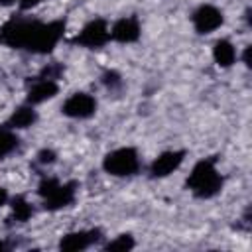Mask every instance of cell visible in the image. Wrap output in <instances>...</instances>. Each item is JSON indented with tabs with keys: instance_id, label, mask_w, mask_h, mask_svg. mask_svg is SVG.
I'll use <instances>...</instances> for the list:
<instances>
[{
	"instance_id": "6da1fadb",
	"label": "cell",
	"mask_w": 252,
	"mask_h": 252,
	"mask_svg": "<svg viewBox=\"0 0 252 252\" xmlns=\"http://www.w3.org/2000/svg\"><path fill=\"white\" fill-rule=\"evenodd\" d=\"M187 187L191 189V193H195L197 197L209 199L213 195H217L222 187V177L219 173V169L215 167V163L211 159H203L199 161L193 171L189 173L187 179Z\"/></svg>"
},
{
	"instance_id": "7a4b0ae2",
	"label": "cell",
	"mask_w": 252,
	"mask_h": 252,
	"mask_svg": "<svg viewBox=\"0 0 252 252\" xmlns=\"http://www.w3.org/2000/svg\"><path fill=\"white\" fill-rule=\"evenodd\" d=\"M63 30H65V24L63 22H49V24L35 22L33 32H32V37H30L26 49L35 51V53H47V51H51L57 45V41L61 39Z\"/></svg>"
},
{
	"instance_id": "3957f363",
	"label": "cell",
	"mask_w": 252,
	"mask_h": 252,
	"mask_svg": "<svg viewBox=\"0 0 252 252\" xmlns=\"http://www.w3.org/2000/svg\"><path fill=\"white\" fill-rule=\"evenodd\" d=\"M102 167L110 175L128 177V175H134L138 171L140 159H138L136 150H132V148H118V150L106 154V158L102 161Z\"/></svg>"
},
{
	"instance_id": "277c9868",
	"label": "cell",
	"mask_w": 252,
	"mask_h": 252,
	"mask_svg": "<svg viewBox=\"0 0 252 252\" xmlns=\"http://www.w3.org/2000/svg\"><path fill=\"white\" fill-rule=\"evenodd\" d=\"M39 195L45 209H63L75 201V187L71 183H59L57 179H43L39 183Z\"/></svg>"
},
{
	"instance_id": "5b68a950",
	"label": "cell",
	"mask_w": 252,
	"mask_h": 252,
	"mask_svg": "<svg viewBox=\"0 0 252 252\" xmlns=\"http://www.w3.org/2000/svg\"><path fill=\"white\" fill-rule=\"evenodd\" d=\"M35 20H26V18H12L10 22H6L0 30V41L8 47H16V49H26L28 41L32 37Z\"/></svg>"
},
{
	"instance_id": "8992f818",
	"label": "cell",
	"mask_w": 252,
	"mask_h": 252,
	"mask_svg": "<svg viewBox=\"0 0 252 252\" xmlns=\"http://www.w3.org/2000/svg\"><path fill=\"white\" fill-rule=\"evenodd\" d=\"M110 39V28L104 20H93L89 22L77 35H75V43L83 45V47H102L106 41Z\"/></svg>"
},
{
	"instance_id": "52a82bcc",
	"label": "cell",
	"mask_w": 252,
	"mask_h": 252,
	"mask_svg": "<svg viewBox=\"0 0 252 252\" xmlns=\"http://www.w3.org/2000/svg\"><path fill=\"white\" fill-rule=\"evenodd\" d=\"M193 26L199 33H211L222 26V12L211 4H203L193 12Z\"/></svg>"
},
{
	"instance_id": "ba28073f",
	"label": "cell",
	"mask_w": 252,
	"mask_h": 252,
	"mask_svg": "<svg viewBox=\"0 0 252 252\" xmlns=\"http://www.w3.org/2000/svg\"><path fill=\"white\" fill-rule=\"evenodd\" d=\"M96 110V100L87 93H75L63 102V114L71 118H89Z\"/></svg>"
},
{
	"instance_id": "9c48e42d",
	"label": "cell",
	"mask_w": 252,
	"mask_h": 252,
	"mask_svg": "<svg viewBox=\"0 0 252 252\" xmlns=\"http://www.w3.org/2000/svg\"><path fill=\"white\" fill-rule=\"evenodd\" d=\"M183 152H177V150H171V152H163L161 156H158L152 165H150V173L154 177H165L169 173H173L181 163H183Z\"/></svg>"
},
{
	"instance_id": "30bf717a",
	"label": "cell",
	"mask_w": 252,
	"mask_h": 252,
	"mask_svg": "<svg viewBox=\"0 0 252 252\" xmlns=\"http://www.w3.org/2000/svg\"><path fill=\"white\" fill-rule=\"evenodd\" d=\"M110 37L120 43H132L140 37V24L136 18H120L110 28Z\"/></svg>"
},
{
	"instance_id": "8fae6325",
	"label": "cell",
	"mask_w": 252,
	"mask_h": 252,
	"mask_svg": "<svg viewBox=\"0 0 252 252\" xmlns=\"http://www.w3.org/2000/svg\"><path fill=\"white\" fill-rule=\"evenodd\" d=\"M57 83L53 81V79H45V77H41V79H37L32 87H30V91H28V102L30 104H39V102H45V100H49V98H53L55 94H57Z\"/></svg>"
},
{
	"instance_id": "7c38bea8",
	"label": "cell",
	"mask_w": 252,
	"mask_h": 252,
	"mask_svg": "<svg viewBox=\"0 0 252 252\" xmlns=\"http://www.w3.org/2000/svg\"><path fill=\"white\" fill-rule=\"evenodd\" d=\"M96 238L94 230H79V232H69L61 238L59 248L67 250V252H77V250H85L87 246H91V242Z\"/></svg>"
},
{
	"instance_id": "4fadbf2b",
	"label": "cell",
	"mask_w": 252,
	"mask_h": 252,
	"mask_svg": "<svg viewBox=\"0 0 252 252\" xmlns=\"http://www.w3.org/2000/svg\"><path fill=\"white\" fill-rule=\"evenodd\" d=\"M213 57L217 61V65L220 67H230L236 61V49L228 39H219L213 47Z\"/></svg>"
},
{
	"instance_id": "5bb4252c",
	"label": "cell",
	"mask_w": 252,
	"mask_h": 252,
	"mask_svg": "<svg viewBox=\"0 0 252 252\" xmlns=\"http://www.w3.org/2000/svg\"><path fill=\"white\" fill-rule=\"evenodd\" d=\"M35 122V110L32 108V104H28V106H20L14 114H12V118H10V130L12 128H28V126H32Z\"/></svg>"
},
{
	"instance_id": "9a60e30c",
	"label": "cell",
	"mask_w": 252,
	"mask_h": 252,
	"mask_svg": "<svg viewBox=\"0 0 252 252\" xmlns=\"http://www.w3.org/2000/svg\"><path fill=\"white\" fill-rule=\"evenodd\" d=\"M16 146H18L16 134H14L10 128H2V130H0V158L12 154V152L16 150Z\"/></svg>"
},
{
	"instance_id": "2e32d148",
	"label": "cell",
	"mask_w": 252,
	"mask_h": 252,
	"mask_svg": "<svg viewBox=\"0 0 252 252\" xmlns=\"http://www.w3.org/2000/svg\"><path fill=\"white\" fill-rule=\"evenodd\" d=\"M12 213H14V217L18 219V220H28L30 217H32V213H33V209H32V205L26 201V199H22V197H18V199H14V203H12Z\"/></svg>"
},
{
	"instance_id": "e0dca14e",
	"label": "cell",
	"mask_w": 252,
	"mask_h": 252,
	"mask_svg": "<svg viewBox=\"0 0 252 252\" xmlns=\"http://www.w3.org/2000/svg\"><path fill=\"white\" fill-rule=\"evenodd\" d=\"M132 246H134L132 236H128V234H120L118 238H114L112 242L106 244V250H130Z\"/></svg>"
},
{
	"instance_id": "ac0fdd59",
	"label": "cell",
	"mask_w": 252,
	"mask_h": 252,
	"mask_svg": "<svg viewBox=\"0 0 252 252\" xmlns=\"http://www.w3.org/2000/svg\"><path fill=\"white\" fill-rule=\"evenodd\" d=\"M37 158H39V161H41V163H51V161L55 159V154H53L51 150H43V152H39V156H37Z\"/></svg>"
},
{
	"instance_id": "d6986e66",
	"label": "cell",
	"mask_w": 252,
	"mask_h": 252,
	"mask_svg": "<svg viewBox=\"0 0 252 252\" xmlns=\"http://www.w3.org/2000/svg\"><path fill=\"white\" fill-rule=\"evenodd\" d=\"M39 2H41V0H20L18 4H20L24 10H28V8H33V6H35V4H39Z\"/></svg>"
},
{
	"instance_id": "ffe728a7",
	"label": "cell",
	"mask_w": 252,
	"mask_h": 252,
	"mask_svg": "<svg viewBox=\"0 0 252 252\" xmlns=\"http://www.w3.org/2000/svg\"><path fill=\"white\" fill-rule=\"evenodd\" d=\"M6 201H8V193H6L4 189H0V207L6 205Z\"/></svg>"
},
{
	"instance_id": "44dd1931",
	"label": "cell",
	"mask_w": 252,
	"mask_h": 252,
	"mask_svg": "<svg viewBox=\"0 0 252 252\" xmlns=\"http://www.w3.org/2000/svg\"><path fill=\"white\" fill-rule=\"evenodd\" d=\"M20 0H0V6H10V4H18Z\"/></svg>"
}]
</instances>
